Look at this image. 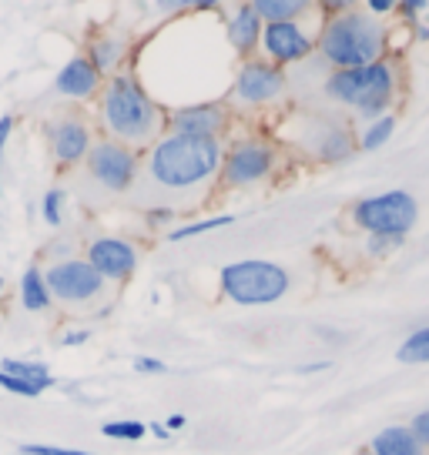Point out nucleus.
<instances>
[{
  "mask_svg": "<svg viewBox=\"0 0 429 455\" xmlns=\"http://www.w3.org/2000/svg\"><path fill=\"white\" fill-rule=\"evenodd\" d=\"M396 244H400L396 238H372V235H369V244H366V251H369V255H376V258H383L386 251H393Z\"/></svg>",
  "mask_w": 429,
  "mask_h": 455,
  "instance_id": "31",
  "label": "nucleus"
},
{
  "mask_svg": "<svg viewBox=\"0 0 429 455\" xmlns=\"http://www.w3.org/2000/svg\"><path fill=\"white\" fill-rule=\"evenodd\" d=\"M174 134L185 138H218V131L225 128V108L222 104H191L178 108L172 114Z\"/></svg>",
  "mask_w": 429,
  "mask_h": 455,
  "instance_id": "14",
  "label": "nucleus"
},
{
  "mask_svg": "<svg viewBox=\"0 0 429 455\" xmlns=\"http://www.w3.org/2000/svg\"><path fill=\"white\" fill-rule=\"evenodd\" d=\"M286 91V74L269 60H245L235 77V100L239 104H272Z\"/></svg>",
  "mask_w": 429,
  "mask_h": 455,
  "instance_id": "8",
  "label": "nucleus"
},
{
  "mask_svg": "<svg viewBox=\"0 0 429 455\" xmlns=\"http://www.w3.org/2000/svg\"><path fill=\"white\" fill-rule=\"evenodd\" d=\"M372 455H423V442L416 439L406 426H389L383 432H376L369 442Z\"/></svg>",
  "mask_w": 429,
  "mask_h": 455,
  "instance_id": "18",
  "label": "nucleus"
},
{
  "mask_svg": "<svg viewBox=\"0 0 429 455\" xmlns=\"http://www.w3.org/2000/svg\"><path fill=\"white\" fill-rule=\"evenodd\" d=\"M101 84V74L94 71V64L87 57H74L64 64V71L58 74V91H64L68 98H87L94 94Z\"/></svg>",
  "mask_w": 429,
  "mask_h": 455,
  "instance_id": "15",
  "label": "nucleus"
},
{
  "mask_svg": "<svg viewBox=\"0 0 429 455\" xmlns=\"http://www.w3.org/2000/svg\"><path fill=\"white\" fill-rule=\"evenodd\" d=\"M20 301H24V308H30V312H44L51 305V291L44 284L41 268L24 271V278H20Z\"/></svg>",
  "mask_w": 429,
  "mask_h": 455,
  "instance_id": "21",
  "label": "nucleus"
},
{
  "mask_svg": "<svg viewBox=\"0 0 429 455\" xmlns=\"http://www.w3.org/2000/svg\"><path fill=\"white\" fill-rule=\"evenodd\" d=\"M0 371H4V375H11V379H20V382H28V385H41L44 392L54 385V375H51L47 365H41V362H17V358H4V362H0Z\"/></svg>",
  "mask_w": 429,
  "mask_h": 455,
  "instance_id": "20",
  "label": "nucleus"
},
{
  "mask_svg": "<svg viewBox=\"0 0 429 455\" xmlns=\"http://www.w3.org/2000/svg\"><path fill=\"white\" fill-rule=\"evenodd\" d=\"M0 291H4V278H0Z\"/></svg>",
  "mask_w": 429,
  "mask_h": 455,
  "instance_id": "42",
  "label": "nucleus"
},
{
  "mask_svg": "<svg viewBox=\"0 0 429 455\" xmlns=\"http://www.w3.org/2000/svg\"><path fill=\"white\" fill-rule=\"evenodd\" d=\"M185 415L182 412H174V415H168V422H165V428H168V432H178V428H185Z\"/></svg>",
  "mask_w": 429,
  "mask_h": 455,
  "instance_id": "38",
  "label": "nucleus"
},
{
  "mask_svg": "<svg viewBox=\"0 0 429 455\" xmlns=\"http://www.w3.org/2000/svg\"><path fill=\"white\" fill-rule=\"evenodd\" d=\"M117 54H121V44L117 41H98L94 44V60H91V64H94V71L98 74L108 71V68L117 60Z\"/></svg>",
  "mask_w": 429,
  "mask_h": 455,
  "instance_id": "26",
  "label": "nucleus"
},
{
  "mask_svg": "<svg viewBox=\"0 0 429 455\" xmlns=\"http://www.w3.org/2000/svg\"><path fill=\"white\" fill-rule=\"evenodd\" d=\"M87 339H91V331H64L61 345H85Z\"/></svg>",
  "mask_w": 429,
  "mask_h": 455,
  "instance_id": "34",
  "label": "nucleus"
},
{
  "mask_svg": "<svg viewBox=\"0 0 429 455\" xmlns=\"http://www.w3.org/2000/svg\"><path fill=\"white\" fill-rule=\"evenodd\" d=\"M359 455H372V452H369V449H366V452H359Z\"/></svg>",
  "mask_w": 429,
  "mask_h": 455,
  "instance_id": "41",
  "label": "nucleus"
},
{
  "mask_svg": "<svg viewBox=\"0 0 429 455\" xmlns=\"http://www.w3.org/2000/svg\"><path fill=\"white\" fill-rule=\"evenodd\" d=\"M11 128H14V117H11V114H4V117H0V148L7 144V134H11Z\"/></svg>",
  "mask_w": 429,
  "mask_h": 455,
  "instance_id": "36",
  "label": "nucleus"
},
{
  "mask_svg": "<svg viewBox=\"0 0 429 455\" xmlns=\"http://www.w3.org/2000/svg\"><path fill=\"white\" fill-rule=\"evenodd\" d=\"M356 225L362 231H369L372 238H396L402 242L406 231H413L416 218H419V204L409 191H386L356 204Z\"/></svg>",
  "mask_w": 429,
  "mask_h": 455,
  "instance_id": "6",
  "label": "nucleus"
},
{
  "mask_svg": "<svg viewBox=\"0 0 429 455\" xmlns=\"http://www.w3.org/2000/svg\"><path fill=\"white\" fill-rule=\"evenodd\" d=\"M393 131H396V117L393 114H383L379 121H372L366 134H362V151H376V148H383V144L393 138Z\"/></svg>",
  "mask_w": 429,
  "mask_h": 455,
  "instance_id": "24",
  "label": "nucleus"
},
{
  "mask_svg": "<svg viewBox=\"0 0 429 455\" xmlns=\"http://www.w3.org/2000/svg\"><path fill=\"white\" fill-rule=\"evenodd\" d=\"M24 455H91L85 449H64V445H20Z\"/></svg>",
  "mask_w": 429,
  "mask_h": 455,
  "instance_id": "29",
  "label": "nucleus"
},
{
  "mask_svg": "<svg viewBox=\"0 0 429 455\" xmlns=\"http://www.w3.org/2000/svg\"><path fill=\"white\" fill-rule=\"evenodd\" d=\"M302 148L315 161L332 164V161H343V157L352 155V134H349L343 121H326V117L319 121V117H312L309 121V138L302 141Z\"/></svg>",
  "mask_w": 429,
  "mask_h": 455,
  "instance_id": "12",
  "label": "nucleus"
},
{
  "mask_svg": "<svg viewBox=\"0 0 429 455\" xmlns=\"http://www.w3.org/2000/svg\"><path fill=\"white\" fill-rule=\"evenodd\" d=\"M148 432H151V435H158V439H172V432L161 426V422H151V426H148Z\"/></svg>",
  "mask_w": 429,
  "mask_h": 455,
  "instance_id": "39",
  "label": "nucleus"
},
{
  "mask_svg": "<svg viewBox=\"0 0 429 455\" xmlns=\"http://www.w3.org/2000/svg\"><path fill=\"white\" fill-rule=\"evenodd\" d=\"M396 11H400V17H406V20H416L419 11H426V4H423V0H406V4H396Z\"/></svg>",
  "mask_w": 429,
  "mask_h": 455,
  "instance_id": "33",
  "label": "nucleus"
},
{
  "mask_svg": "<svg viewBox=\"0 0 429 455\" xmlns=\"http://www.w3.org/2000/svg\"><path fill=\"white\" fill-rule=\"evenodd\" d=\"M222 144L218 138H185V134H168L155 144L148 171L161 188L168 191H188L205 181H212L222 171Z\"/></svg>",
  "mask_w": 429,
  "mask_h": 455,
  "instance_id": "1",
  "label": "nucleus"
},
{
  "mask_svg": "<svg viewBox=\"0 0 429 455\" xmlns=\"http://www.w3.org/2000/svg\"><path fill=\"white\" fill-rule=\"evenodd\" d=\"M44 284L61 301H87L101 291L104 278L87 261H58L54 268L44 275Z\"/></svg>",
  "mask_w": 429,
  "mask_h": 455,
  "instance_id": "10",
  "label": "nucleus"
},
{
  "mask_svg": "<svg viewBox=\"0 0 429 455\" xmlns=\"http://www.w3.org/2000/svg\"><path fill=\"white\" fill-rule=\"evenodd\" d=\"M262 20L252 11V4H242L235 14L229 17V44L239 51V54H252L258 47V37H262Z\"/></svg>",
  "mask_w": 429,
  "mask_h": 455,
  "instance_id": "16",
  "label": "nucleus"
},
{
  "mask_svg": "<svg viewBox=\"0 0 429 455\" xmlns=\"http://www.w3.org/2000/svg\"><path fill=\"white\" fill-rule=\"evenodd\" d=\"M409 432H413L416 439L423 442V449H429V412H419L413 419V426H409Z\"/></svg>",
  "mask_w": 429,
  "mask_h": 455,
  "instance_id": "30",
  "label": "nucleus"
},
{
  "mask_svg": "<svg viewBox=\"0 0 429 455\" xmlns=\"http://www.w3.org/2000/svg\"><path fill=\"white\" fill-rule=\"evenodd\" d=\"M396 358H400L402 365H426L429 362V328H419V331H413L409 339L402 341L400 348H396Z\"/></svg>",
  "mask_w": 429,
  "mask_h": 455,
  "instance_id": "22",
  "label": "nucleus"
},
{
  "mask_svg": "<svg viewBox=\"0 0 429 455\" xmlns=\"http://www.w3.org/2000/svg\"><path fill=\"white\" fill-rule=\"evenodd\" d=\"M172 208H155V212H148V221H151V225H161V221H168V218H172Z\"/></svg>",
  "mask_w": 429,
  "mask_h": 455,
  "instance_id": "37",
  "label": "nucleus"
},
{
  "mask_svg": "<svg viewBox=\"0 0 429 455\" xmlns=\"http://www.w3.org/2000/svg\"><path fill=\"white\" fill-rule=\"evenodd\" d=\"M275 168V151L265 141H235L231 151L222 157V178L229 185H255L262 178H269V171Z\"/></svg>",
  "mask_w": 429,
  "mask_h": 455,
  "instance_id": "7",
  "label": "nucleus"
},
{
  "mask_svg": "<svg viewBox=\"0 0 429 455\" xmlns=\"http://www.w3.org/2000/svg\"><path fill=\"white\" fill-rule=\"evenodd\" d=\"M393 91H396V74L389 68V60H376V64L352 68V71H336L326 81V94L339 104L356 108V114L366 121H379L386 114V108L393 104Z\"/></svg>",
  "mask_w": 429,
  "mask_h": 455,
  "instance_id": "3",
  "label": "nucleus"
},
{
  "mask_svg": "<svg viewBox=\"0 0 429 455\" xmlns=\"http://www.w3.org/2000/svg\"><path fill=\"white\" fill-rule=\"evenodd\" d=\"M231 221H235V214H214V218H205V221H191V225L168 231V242H185V238H195V235H205V231H214V228H229Z\"/></svg>",
  "mask_w": 429,
  "mask_h": 455,
  "instance_id": "23",
  "label": "nucleus"
},
{
  "mask_svg": "<svg viewBox=\"0 0 429 455\" xmlns=\"http://www.w3.org/2000/svg\"><path fill=\"white\" fill-rule=\"evenodd\" d=\"M0 388H4V392H14V395H24V398H34V395H41L44 392L41 385H28V382H20V379L4 375V371H0Z\"/></svg>",
  "mask_w": 429,
  "mask_h": 455,
  "instance_id": "28",
  "label": "nucleus"
},
{
  "mask_svg": "<svg viewBox=\"0 0 429 455\" xmlns=\"http://www.w3.org/2000/svg\"><path fill=\"white\" fill-rule=\"evenodd\" d=\"M87 128L81 124V121H61L58 128L51 131V148H54V155H58V161H64V164H71V161H77V157H85L91 148H87Z\"/></svg>",
  "mask_w": 429,
  "mask_h": 455,
  "instance_id": "17",
  "label": "nucleus"
},
{
  "mask_svg": "<svg viewBox=\"0 0 429 455\" xmlns=\"http://www.w3.org/2000/svg\"><path fill=\"white\" fill-rule=\"evenodd\" d=\"M134 369H138V371H151V375H161V371H168V365H165L161 358L138 355V358H134Z\"/></svg>",
  "mask_w": 429,
  "mask_h": 455,
  "instance_id": "32",
  "label": "nucleus"
},
{
  "mask_svg": "<svg viewBox=\"0 0 429 455\" xmlns=\"http://www.w3.org/2000/svg\"><path fill=\"white\" fill-rule=\"evenodd\" d=\"M288 271L275 261L248 258L222 268V291L235 305H272L288 291Z\"/></svg>",
  "mask_w": 429,
  "mask_h": 455,
  "instance_id": "5",
  "label": "nucleus"
},
{
  "mask_svg": "<svg viewBox=\"0 0 429 455\" xmlns=\"http://www.w3.org/2000/svg\"><path fill=\"white\" fill-rule=\"evenodd\" d=\"M87 168H91V178H98L104 188L125 191L134 181L138 161H134V155H131L125 144L101 141L94 144V151H87Z\"/></svg>",
  "mask_w": 429,
  "mask_h": 455,
  "instance_id": "11",
  "label": "nucleus"
},
{
  "mask_svg": "<svg viewBox=\"0 0 429 455\" xmlns=\"http://www.w3.org/2000/svg\"><path fill=\"white\" fill-rule=\"evenodd\" d=\"M258 47L275 64H295V60H305L315 51V37L302 28L299 20H286V24H265Z\"/></svg>",
  "mask_w": 429,
  "mask_h": 455,
  "instance_id": "9",
  "label": "nucleus"
},
{
  "mask_svg": "<svg viewBox=\"0 0 429 455\" xmlns=\"http://www.w3.org/2000/svg\"><path fill=\"white\" fill-rule=\"evenodd\" d=\"M252 11L262 24H286V20H299L309 11V4L305 0H255Z\"/></svg>",
  "mask_w": 429,
  "mask_h": 455,
  "instance_id": "19",
  "label": "nucleus"
},
{
  "mask_svg": "<svg viewBox=\"0 0 429 455\" xmlns=\"http://www.w3.org/2000/svg\"><path fill=\"white\" fill-rule=\"evenodd\" d=\"M108 439H125V442H138L148 432V426L142 422H134V419H125V422H108V426L101 428Z\"/></svg>",
  "mask_w": 429,
  "mask_h": 455,
  "instance_id": "25",
  "label": "nucleus"
},
{
  "mask_svg": "<svg viewBox=\"0 0 429 455\" xmlns=\"http://www.w3.org/2000/svg\"><path fill=\"white\" fill-rule=\"evenodd\" d=\"M87 265L98 271L101 278H128L138 265V251L121 238H98L87 251Z\"/></svg>",
  "mask_w": 429,
  "mask_h": 455,
  "instance_id": "13",
  "label": "nucleus"
},
{
  "mask_svg": "<svg viewBox=\"0 0 429 455\" xmlns=\"http://www.w3.org/2000/svg\"><path fill=\"white\" fill-rule=\"evenodd\" d=\"M61 201H64V191H58V188L44 195V221L51 228L61 225Z\"/></svg>",
  "mask_w": 429,
  "mask_h": 455,
  "instance_id": "27",
  "label": "nucleus"
},
{
  "mask_svg": "<svg viewBox=\"0 0 429 455\" xmlns=\"http://www.w3.org/2000/svg\"><path fill=\"white\" fill-rule=\"evenodd\" d=\"M416 41H429V28L423 24V28H416Z\"/></svg>",
  "mask_w": 429,
  "mask_h": 455,
  "instance_id": "40",
  "label": "nucleus"
},
{
  "mask_svg": "<svg viewBox=\"0 0 429 455\" xmlns=\"http://www.w3.org/2000/svg\"><path fill=\"white\" fill-rule=\"evenodd\" d=\"M104 124L108 131L128 144H144L155 138L161 114L155 100L144 94L131 77H115L104 91Z\"/></svg>",
  "mask_w": 429,
  "mask_h": 455,
  "instance_id": "4",
  "label": "nucleus"
},
{
  "mask_svg": "<svg viewBox=\"0 0 429 455\" xmlns=\"http://www.w3.org/2000/svg\"><path fill=\"white\" fill-rule=\"evenodd\" d=\"M389 11H396V4L393 0H372L369 4V14L376 17V14H389Z\"/></svg>",
  "mask_w": 429,
  "mask_h": 455,
  "instance_id": "35",
  "label": "nucleus"
},
{
  "mask_svg": "<svg viewBox=\"0 0 429 455\" xmlns=\"http://www.w3.org/2000/svg\"><path fill=\"white\" fill-rule=\"evenodd\" d=\"M386 47V28L369 11H343L315 37V51L339 71H352V68H366V64L383 60Z\"/></svg>",
  "mask_w": 429,
  "mask_h": 455,
  "instance_id": "2",
  "label": "nucleus"
}]
</instances>
